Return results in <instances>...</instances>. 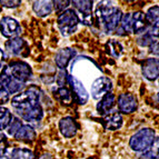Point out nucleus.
Returning <instances> with one entry per match:
<instances>
[{"instance_id": "1", "label": "nucleus", "mask_w": 159, "mask_h": 159, "mask_svg": "<svg viewBox=\"0 0 159 159\" xmlns=\"http://www.w3.org/2000/svg\"><path fill=\"white\" fill-rule=\"evenodd\" d=\"M96 18L101 24L103 30L109 34L118 28L121 22L122 11L118 7H115L109 1H101L98 2L96 7Z\"/></svg>"}, {"instance_id": "2", "label": "nucleus", "mask_w": 159, "mask_h": 159, "mask_svg": "<svg viewBox=\"0 0 159 159\" xmlns=\"http://www.w3.org/2000/svg\"><path fill=\"white\" fill-rule=\"evenodd\" d=\"M156 140V133L151 128H143L130 137L129 147L137 152L148 150Z\"/></svg>"}, {"instance_id": "3", "label": "nucleus", "mask_w": 159, "mask_h": 159, "mask_svg": "<svg viewBox=\"0 0 159 159\" xmlns=\"http://www.w3.org/2000/svg\"><path fill=\"white\" fill-rule=\"evenodd\" d=\"M11 106L17 109L18 114L39 106V93L34 88H30L21 93H18L11 99Z\"/></svg>"}, {"instance_id": "4", "label": "nucleus", "mask_w": 159, "mask_h": 159, "mask_svg": "<svg viewBox=\"0 0 159 159\" xmlns=\"http://www.w3.org/2000/svg\"><path fill=\"white\" fill-rule=\"evenodd\" d=\"M121 29L126 34H141L146 30L147 22L143 11L126 13L121 19Z\"/></svg>"}, {"instance_id": "5", "label": "nucleus", "mask_w": 159, "mask_h": 159, "mask_svg": "<svg viewBox=\"0 0 159 159\" xmlns=\"http://www.w3.org/2000/svg\"><path fill=\"white\" fill-rule=\"evenodd\" d=\"M78 24H79V18L74 9H67L62 11L57 20L59 30L65 37H68L74 34L77 30Z\"/></svg>"}, {"instance_id": "6", "label": "nucleus", "mask_w": 159, "mask_h": 159, "mask_svg": "<svg viewBox=\"0 0 159 159\" xmlns=\"http://www.w3.org/2000/svg\"><path fill=\"white\" fill-rule=\"evenodd\" d=\"M8 67L13 79L21 82V84L27 82L31 77V68L29 65L24 61H12L11 64L8 65Z\"/></svg>"}, {"instance_id": "7", "label": "nucleus", "mask_w": 159, "mask_h": 159, "mask_svg": "<svg viewBox=\"0 0 159 159\" xmlns=\"http://www.w3.org/2000/svg\"><path fill=\"white\" fill-rule=\"evenodd\" d=\"M112 90V81L108 77H98L91 84V96L93 99L102 98L106 93Z\"/></svg>"}, {"instance_id": "8", "label": "nucleus", "mask_w": 159, "mask_h": 159, "mask_svg": "<svg viewBox=\"0 0 159 159\" xmlns=\"http://www.w3.org/2000/svg\"><path fill=\"white\" fill-rule=\"evenodd\" d=\"M74 7L78 10L79 21L86 26H91L93 22V1L84 0V1H72Z\"/></svg>"}, {"instance_id": "9", "label": "nucleus", "mask_w": 159, "mask_h": 159, "mask_svg": "<svg viewBox=\"0 0 159 159\" xmlns=\"http://www.w3.org/2000/svg\"><path fill=\"white\" fill-rule=\"evenodd\" d=\"M21 31V27L16 19L3 17L0 21V32L6 38H16Z\"/></svg>"}, {"instance_id": "10", "label": "nucleus", "mask_w": 159, "mask_h": 159, "mask_svg": "<svg viewBox=\"0 0 159 159\" xmlns=\"http://www.w3.org/2000/svg\"><path fill=\"white\" fill-rule=\"evenodd\" d=\"M67 80H68L69 85H70L72 91H74L75 99L77 100V102L79 105H85L88 101V97L89 96H88V93L86 90L84 84L80 80H78L75 76H72V75H68Z\"/></svg>"}, {"instance_id": "11", "label": "nucleus", "mask_w": 159, "mask_h": 159, "mask_svg": "<svg viewBox=\"0 0 159 159\" xmlns=\"http://www.w3.org/2000/svg\"><path fill=\"white\" fill-rule=\"evenodd\" d=\"M117 105H118V109L119 111H121L122 114H131L137 109L138 102L137 98L133 93H121V95L118 97V101H117Z\"/></svg>"}, {"instance_id": "12", "label": "nucleus", "mask_w": 159, "mask_h": 159, "mask_svg": "<svg viewBox=\"0 0 159 159\" xmlns=\"http://www.w3.org/2000/svg\"><path fill=\"white\" fill-rule=\"evenodd\" d=\"M141 71L146 79L154 81L159 78V59L147 58L141 65Z\"/></svg>"}, {"instance_id": "13", "label": "nucleus", "mask_w": 159, "mask_h": 159, "mask_svg": "<svg viewBox=\"0 0 159 159\" xmlns=\"http://www.w3.org/2000/svg\"><path fill=\"white\" fill-rule=\"evenodd\" d=\"M77 124L71 117H64L59 121V130L61 135L66 138H71L77 134Z\"/></svg>"}, {"instance_id": "14", "label": "nucleus", "mask_w": 159, "mask_h": 159, "mask_svg": "<svg viewBox=\"0 0 159 159\" xmlns=\"http://www.w3.org/2000/svg\"><path fill=\"white\" fill-rule=\"evenodd\" d=\"M115 103H116V96L111 93H106L97 105V112L100 116H107L111 112V109L115 106Z\"/></svg>"}, {"instance_id": "15", "label": "nucleus", "mask_w": 159, "mask_h": 159, "mask_svg": "<svg viewBox=\"0 0 159 159\" xmlns=\"http://www.w3.org/2000/svg\"><path fill=\"white\" fill-rule=\"evenodd\" d=\"M75 56H76V51L74 49H71V48H64V49H60L56 53L55 61H56V65L58 66V68H60V70H64L68 66L69 61L71 60Z\"/></svg>"}, {"instance_id": "16", "label": "nucleus", "mask_w": 159, "mask_h": 159, "mask_svg": "<svg viewBox=\"0 0 159 159\" xmlns=\"http://www.w3.org/2000/svg\"><path fill=\"white\" fill-rule=\"evenodd\" d=\"M102 125L107 130H117L122 126V116L118 111H111L102 119Z\"/></svg>"}, {"instance_id": "17", "label": "nucleus", "mask_w": 159, "mask_h": 159, "mask_svg": "<svg viewBox=\"0 0 159 159\" xmlns=\"http://www.w3.org/2000/svg\"><path fill=\"white\" fill-rule=\"evenodd\" d=\"M159 39V28H150L146 30V32L141 34V36L137 39V43L141 47H150Z\"/></svg>"}, {"instance_id": "18", "label": "nucleus", "mask_w": 159, "mask_h": 159, "mask_svg": "<svg viewBox=\"0 0 159 159\" xmlns=\"http://www.w3.org/2000/svg\"><path fill=\"white\" fill-rule=\"evenodd\" d=\"M32 9L39 17H46L52 12V1H46V0L34 1V5H32Z\"/></svg>"}, {"instance_id": "19", "label": "nucleus", "mask_w": 159, "mask_h": 159, "mask_svg": "<svg viewBox=\"0 0 159 159\" xmlns=\"http://www.w3.org/2000/svg\"><path fill=\"white\" fill-rule=\"evenodd\" d=\"M17 140L21 141H32L36 138V131L29 125H22L15 135Z\"/></svg>"}, {"instance_id": "20", "label": "nucleus", "mask_w": 159, "mask_h": 159, "mask_svg": "<svg viewBox=\"0 0 159 159\" xmlns=\"http://www.w3.org/2000/svg\"><path fill=\"white\" fill-rule=\"evenodd\" d=\"M146 22L150 28H159V6H152L145 13Z\"/></svg>"}, {"instance_id": "21", "label": "nucleus", "mask_w": 159, "mask_h": 159, "mask_svg": "<svg viewBox=\"0 0 159 159\" xmlns=\"http://www.w3.org/2000/svg\"><path fill=\"white\" fill-rule=\"evenodd\" d=\"M20 117H21L22 119H25L26 121L28 122H34V121H39L43 116V108L41 106H37L34 107V108L30 109V110H27L25 112H21Z\"/></svg>"}, {"instance_id": "22", "label": "nucleus", "mask_w": 159, "mask_h": 159, "mask_svg": "<svg viewBox=\"0 0 159 159\" xmlns=\"http://www.w3.org/2000/svg\"><path fill=\"white\" fill-rule=\"evenodd\" d=\"M24 46H25V40L19 37H16V38H11L10 40H8L6 43V49H7L8 52L12 53V55H18L22 50Z\"/></svg>"}, {"instance_id": "23", "label": "nucleus", "mask_w": 159, "mask_h": 159, "mask_svg": "<svg viewBox=\"0 0 159 159\" xmlns=\"http://www.w3.org/2000/svg\"><path fill=\"white\" fill-rule=\"evenodd\" d=\"M12 118V115L8 109L5 107H0V130L7 129Z\"/></svg>"}, {"instance_id": "24", "label": "nucleus", "mask_w": 159, "mask_h": 159, "mask_svg": "<svg viewBox=\"0 0 159 159\" xmlns=\"http://www.w3.org/2000/svg\"><path fill=\"white\" fill-rule=\"evenodd\" d=\"M10 159H34V155L27 148H13Z\"/></svg>"}, {"instance_id": "25", "label": "nucleus", "mask_w": 159, "mask_h": 159, "mask_svg": "<svg viewBox=\"0 0 159 159\" xmlns=\"http://www.w3.org/2000/svg\"><path fill=\"white\" fill-rule=\"evenodd\" d=\"M155 143H157V146L152 145L148 150L143 152L138 159H159V139L156 138Z\"/></svg>"}, {"instance_id": "26", "label": "nucleus", "mask_w": 159, "mask_h": 159, "mask_svg": "<svg viewBox=\"0 0 159 159\" xmlns=\"http://www.w3.org/2000/svg\"><path fill=\"white\" fill-rule=\"evenodd\" d=\"M53 96H55L59 101H61L62 103H70L71 102V99H72L71 93H70V91L65 87L58 88V89L53 93Z\"/></svg>"}, {"instance_id": "27", "label": "nucleus", "mask_w": 159, "mask_h": 159, "mask_svg": "<svg viewBox=\"0 0 159 159\" xmlns=\"http://www.w3.org/2000/svg\"><path fill=\"white\" fill-rule=\"evenodd\" d=\"M12 150L13 148H11L6 139L0 140V159H10Z\"/></svg>"}, {"instance_id": "28", "label": "nucleus", "mask_w": 159, "mask_h": 159, "mask_svg": "<svg viewBox=\"0 0 159 159\" xmlns=\"http://www.w3.org/2000/svg\"><path fill=\"white\" fill-rule=\"evenodd\" d=\"M107 47L110 49V50H109V53H110L111 56L116 57V58H118V57L120 56V53L122 52L121 45H120L118 41H116L115 39H111L110 41H108V43H107Z\"/></svg>"}, {"instance_id": "29", "label": "nucleus", "mask_w": 159, "mask_h": 159, "mask_svg": "<svg viewBox=\"0 0 159 159\" xmlns=\"http://www.w3.org/2000/svg\"><path fill=\"white\" fill-rule=\"evenodd\" d=\"M22 124H21V120L18 119V118H12L11 122L9 124L8 128H7V133H8L9 136H13L16 135V133L19 130V128L21 127Z\"/></svg>"}, {"instance_id": "30", "label": "nucleus", "mask_w": 159, "mask_h": 159, "mask_svg": "<svg viewBox=\"0 0 159 159\" xmlns=\"http://www.w3.org/2000/svg\"><path fill=\"white\" fill-rule=\"evenodd\" d=\"M8 100H9V93L7 91L5 86L0 82V105L8 102Z\"/></svg>"}, {"instance_id": "31", "label": "nucleus", "mask_w": 159, "mask_h": 159, "mask_svg": "<svg viewBox=\"0 0 159 159\" xmlns=\"http://www.w3.org/2000/svg\"><path fill=\"white\" fill-rule=\"evenodd\" d=\"M69 1H52L53 8L57 12H62L65 11V9L69 6Z\"/></svg>"}, {"instance_id": "32", "label": "nucleus", "mask_w": 159, "mask_h": 159, "mask_svg": "<svg viewBox=\"0 0 159 159\" xmlns=\"http://www.w3.org/2000/svg\"><path fill=\"white\" fill-rule=\"evenodd\" d=\"M0 3L3 6V7H7V8H15V7H18L21 1L19 0H12V1H7V0H1Z\"/></svg>"}, {"instance_id": "33", "label": "nucleus", "mask_w": 159, "mask_h": 159, "mask_svg": "<svg viewBox=\"0 0 159 159\" xmlns=\"http://www.w3.org/2000/svg\"><path fill=\"white\" fill-rule=\"evenodd\" d=\"M67 77H68V75L65 70H60L58 74V77H57V84H58L60 87L65 85V81L67 80Z\"/></svg>"}, {"instance_id": "34", "label": "nucleus", "mask_w": 159, "mask_h": 159, "mask_svg": "<svg viewBox=\"0 0 159 159\" xmlns=\"http://www.w3.org/2000/svg\"><path fill=\"white\" fill-rule=\"evenodd\" d=\"M149 48H150V49H149V52L152 53L154 56H159V39L157 40L155 43H152Z\"/></svg>"}, {"instance_id": "35", "label": "nucleus", "mask_w": 159, "mask_h": 159, "mask_svg": "<svg viewBox=\"0 0 159 159\" xmlns=\"http://www.w3.org/2000/svg\"><path fill=\"white\" fill-rule=\"evenodd\" d=\"M3 58H5V55H3V51L0 49V67L2 65V61H3Z\"/></svg>"}, {"instance_id": "36", "label": "nucleus", "mask_w": 159, "mask_h": 159, "mask_svg": "<svg viewBox=\"0 0 159 159\" xmlns=\"http://www.w3.org/2000/svg\"><path fill=\"white\" fill-rule=\"evenodd\" d=\"M157 100H158V102H159V93H157Z\"/></svg>"}]
</instances>
